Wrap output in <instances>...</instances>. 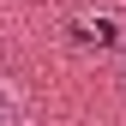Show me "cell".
<instances>
[{
  "mask_svg": "<svg viewBox=\"0 0 126 126\" xmlns=\"http://www.w3.org/2000/svg\"><path fill=\"white\" fill-rule=\"evenodd\" d=\"M0 126H24V102H18V90L0 78Z\"/></svg>",
  "mask_w": 126,
  "mask_h": 126,
  "instance_id": "7a4b0ae2",
  "label": "cell"
},
{
  "mask_svg": "<svg viewBox=\"0 0 126 126\" xmlns=\"http://www.w3.org/2000/svg\"><path fill=\"white\" fill-rule=\"evenodd\" d=\"M120 90H126V60H120Z\"/></svg>",
  "mask_w": 126,
  "mask_h": 126,
  "instance_id": "3957f363",
  "label": "cell"
},
{
  "mask_svg": "<svg viewBox=\"0 0 126 126\" xmlns=\"http://www.w3.org/2000/svg\"><path fill=\"white\" fill-rule=\"evenodd\" d=\"M72 36H78V42H102V48H108V42H120V24H114V18H96V24L78 18V24H72Z\"/></svg>",
  "mask_w": 126,
  "mask_h": 126,
  "instance_id": "6da1fadb",
  "label": "cell"
}]
</instances>
